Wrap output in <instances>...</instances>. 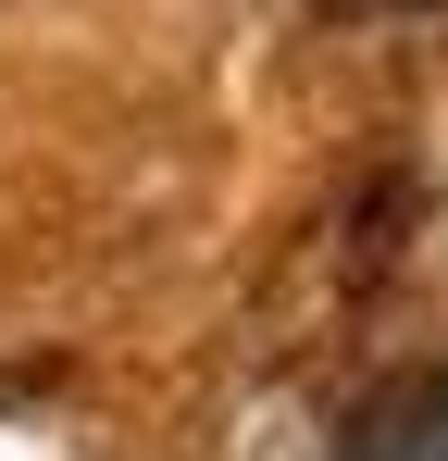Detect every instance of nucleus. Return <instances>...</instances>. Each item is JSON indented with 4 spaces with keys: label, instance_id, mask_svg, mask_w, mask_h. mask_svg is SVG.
<instances>
[{
    "label": "nucleus",
    "instance_id": "obj_2",
    "mask_svg": "<svg viewBox=\"0 0 448 461\" xmlns=\"http://www.w3.org/2000/svg\"><path fill=\"white\" fill-rule=\"evenodd\" d=\"M324 13H349V25H399V13H448V0H324Z\"/></svg>",
    "mask_w": 448,
    "mask_h": 461
},
{
    "label": "nucleus",
    "instance_id": "obj_1",
    "mask_svg": "<svg viewBox=\"0 0 448 461\" xmlns=\"http://www.w3.org/2000/svg\"><path fill=\"white\" fill-rule=\"evenodd\" d=\"M336 461H448V362L411 375V386H386V399H362L349 437H336Z\"/></svg>",
    "mask_w": 448,
    "mask_h": 461
}]
</instances>
